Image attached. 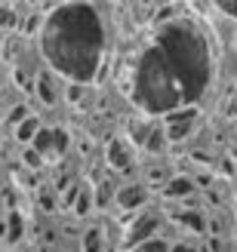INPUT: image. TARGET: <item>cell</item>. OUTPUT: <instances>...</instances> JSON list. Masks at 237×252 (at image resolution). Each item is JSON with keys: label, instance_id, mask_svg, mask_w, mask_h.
Instances as JSON below:
<instances>
[{"label": "cell", "instance_id": "cell-1", "mask_svg": "<svg viewBox=\"0 0 237 252\" xmlns=\"http://www.w3.org/2000/svg\"><path fill=\"white\" fill-rule=\"evenodd\" d=\"M40 53L71 83L96 80L105 56V25L93 3H59L40 28Z\"/></svg>", "mask_w": 237, "mask_h": 252}, {"label": "cell", "instance_id": "cell-2", "mask_svg": "<svg viewBox=\"0 0 237 252\" xmlns=\"http://www.w3.org/2000/svg\"><path fill=\"white\" fill-rule=\"evenodd\" d=\"M154 46L169 62L182 86L185 105H194L206 93L209 77H213V59H209L206 37L188 22H169L160 25V31L154 34Z\"/></svg>", "mask_w": 237, "mask_h": 252}, {"label": "cell", "instance_id": "cell-3", "mask_svg": "<svg viewBox=\"0 0 237 252\" xmlns=\"http://www.w3.org/2000/svg\"><path fill=\"white\" fill-rule=\"evenodd\" d=\"M133 102L139 105L145 114H169L176 108H188L182 98V86L172 74L169 62L164 59V53L151 43L139 56L133 68Z\"/></svg>", "mask_w": 237, "mask_h": 252}, {"label": "cell", "instance_id": "cell-4", "mask_svg": "<svg viewBox=\"0 0 237 252\" xmlns=\"http://www.w3.org/2000/svg\"><path fill=\"white\" fill-rule=\"evenodd\" d=\"M197 120H201V114H197V105H188V108H176L169 111V114H164V135L167 142H185L194 129H197Z\"/></svg>", "mask_w": 237, "mask_h": 252}, {"label": "cell", "instance_id": "cell-5", "mask_svg": "<svg viewBox=\"0 0 237 252\" xmlns=\"http://www.w3.org/2000/svg\"><path fill=\"white\" fill-rule=\"evenodd\" d=\"M160 221H164V219H160V212H142V216H135V219L130 221L127 234H123V240H120V249L127 252V249H133V246L151 240V237L160 231Z\"/></svg>", "mask_w": 237, "mask_h": 252}, {"label": "cell", "instance_id": "cell-6", "mask_svg": "<svg viewBox=\"0 0 237 252\" xmlns=\"http://www.w3.org/2000/svg\"><path fill=\"white\" fill-rule=\"evenodd\" d=\"M31 148L43 157V163L46 160H59L68 151V132L62 129V126H49V129L43 126V129L37 132V138L31 142Z\"/></svg>", "mask_w": 237, "mask_h": 252}, {"label": "cell", "instance_id": "cell-7", "mask_svg": "<svg viewBox=\"0 0 237 252\" xmlns=\"http://www.w3.org/2000/svg\"><path fill=\"white\" fill-rule=\"evenodd\" d=\"M114 203H117L123 212H133V209L145 206V203H148V191H145V185H123V188H117Z\"/></svg>", "mask_w": 237, "mask_h": 252}, {"label": "cell", "instance_id": "cell-8", "mask_svg": "<svg viewBox=\"0 0 237 252\" xmlns=\"http://www.w3.org/2000/svg\"><path fill=\"white\" fill-rule=\"evenodd\" d=\"M108 166L117 169V172H127L133 169V151L123 138H111L108 142Z\"/></svg>", "mask_w": 237, "mask_h": 252}, {"label": "cell", "instance_id": "cell-9", "mask_svg": "<svg viewBox=\"0 0 237 252\" xmlns=\"http://www.w3.org/2000/svg\"><path fill=\"white\" fill-rule=\"evenodd\" d=\"M37 95H40V102L46 105V108H53L56 102H59V95H62V86H59V80H56V74H49V71H40L37 74Z\"/></svg>", "mask_w": 237, "mask_h": 252}, {"label": "cell", "instance_id": "cell-10", "mask_svg": "<svg viewBox=\"0 0 237 252\" xmlns=\"http://www.w3.org/2000/svg\"><path fill=\"white\" fill-rule=\"evenodd\" d=\"M40 129H43L40 117L28 114V117H25V120H22V123H19V126H16V129H12V132H16V138H19L22 145H31L34 138H37V132H40Z\"/></svg>", "mask_w": 237, "mask_h": 252}, {"label": "cell", "instance_id": "cell-11", "mask_svg": "<svg viewBox=\"0 0 237 252\" xmlns=\"http://www.w3.org/2000/svg\"><path fill=\"white\" fill-rule=\"evenodd\" d=\"M191 191H194V182H188V179H169L164 185V194L169 200H185V197H191Z\"/></svg>", "mask_w": 237, "mask_h": 252}, {"label": "cell", "instance_id": "cell-12", "mask_svg": "<svg viewBox=\"0 0 237 252\" xmlns=\"http://www.w3.org/2000/svg\"><path fill=\"white\" fill-rule=\"evenodd\" d=\"M172 219H176V221H182L188 231H197V234H201V231L206 228V219H203L197 209H182V212H172Z\"/></svg>", "mask_w": 237, "mask_h": 252}, {"label": "cell", "instance_id": "cell-13", "mask_svg": "<svg viewBox=\"0 0 237 252\" xmlns=\"http://www.w3.org/2000/svg\"><path fill=\"white\" fill-rule=\"evenodd\" d=\"M80 246H83V252H102L105 249V228H86Z\"/></svg>", "mask_w": 237, "mask_h": 252}, {"label": "cell", "instance_id": "cell-14", "mask_svg": "<svg viewBox=\"0 0 237 252\" xmlns=\"http://www.w3.org/2000/svg\"><path fill=\"white\" fill-rule=\"evenodd\" d=\"M22 234H25V216L12 209V212H9V219H6V243L16 246V243L22 240Z\"/></svg>", "mask_w": 237, "mask_h": 252}, {"label": "cell", "instance_id": "cell-15", "mask_svg": "<svg viewBox=\"0 0 237 252\" xmlns=\"http://www.w3.org/2000/svg\"><path fill=\"white\" fill-rule=\"evenodd\" d=\"M114 194H117L114 182H111V179H99V188H96V194H93V203L102 209V206H108L111 200H114Z\"/></svg>", "mask_w": 237, "mask_h": 252}, {"label": "cell", "instance_id": "cell-16", "mask_svg": "<svg viewBox=\"0 0 237 252\" xmlns=\"http://www.w3.org/2000/svg\"><path fill=\"white\" fill-rule=\"evenodd\" d=\"M43 12H28V16H22L19 19V28H22V34H37L43 28Z\"/></svg>", "mask_w": 237, "mask_h": 252}, {"label": "cell", "instance_id": "cell-17", "mask_svg": "<svg viewBox=\"0 0 237 252\" xmlns=\"http://www.w3.org/2000/svg\"><path fill=\"white\" fill-rule=\"evenodd\" d=\"M151 129H154V123H142V120H133V123H130V135H133V142L139 145V148H145Z\"/></svg>", "mask_w": 237, "mask_h": 252}, {"label": "cell", "instance_id": "cell-18", "mask_svg": "<svg viewBox=\"0 0 237 252\" xmlns=\"http://www.w3.org/2000/svg\"><path fill=\"white\" fill-rule=\"evenodd\" d=\"M19 28V16H16V9H12L9 3L0 6V31H16Z\"/></svg>", "mask_w": 237, "mask_h": 252}, {"label": "cell", "instance_id": "cell-19", "mask_svg": "<svg viewBox=\"0 0 237 252\" xmlns=\"http://www.w3.org/2000/svg\"><path fill=\"white\" fill-rule=\"evenodd\" d=\"M127 252H169V243L167 240H160V237H151V240H145L139 246H133Z\"/></svg>", "mask_w": 237, "mask_h": 252}, {"label": "cell", "instance_id": "cell-20", "mask_svg": "<svg viewBox=\"0 0 237 252\" xmlns=\"http://www.w3.org/2000/svg\"><path fill=\"white\" fill-rule=\"evenodd\" d=\"M96 203H93V191H90V188H86L83 185V191H80V197H77V203H74V216H86V212H90Z\"/></svg>", "mask_w": 237, "mask_h": 252}, {"label": "cell", "instance_id": "cell-21", "mask_svg": "<svg viewBox=\"0 0 237 252\" xmlns=\"http://www.w3.org/2000/svg\"><path fill=\"white\" fill-rule=\"evenodd\" d=\"M130 9H133V16H135V22H139V25L151 22V16H154V3H133Z\"/></svg>", "mask_w": 237, "mask_h": 252}, {"label": "cell", "instance_id": "cell-22", "mask_svg": "<svg viewBox=\"0 0 237 252\" xmlns=\"http://www.w3.org/2000/svg\"><path fill=\"white\" fill-rule=\"evenodd\" d=\"M40 209H46V212L59 209V197H56L53 188H40Z\"/></svg>", "mask_w": 237, "mask_h": 252}, {"label": "cell", "instance_id": "cell-23", "mask_svg": "<svg viewBox=\"0 0 237 252\" xmlns=\"http://www.w3.org/2000/svg\"><path fill=\"white\" fill-rule=\"evenodd\" d=\"M65 102L68 105H80L83 102V83H68L65 86Z\"/></svg>", "mask_w": 237, "mask_h": 252}, {"label": "cell", "instance_id": "cell-24", "mask_svg": "<svg viewBox=\"0 0 237 252\" xmlns=\"http://www.w3.org/2000/svg\"><path fill=\"white\" fill-rule=\"evenodd\" d=\"M28 114H31V111H28V105H16V108L9 111V117H6V123L12 126V129H16V126H19V123H22L25 117H28Z\"/></svg>", "mask_w": 237, "mask_h": 252}, {"label": "cell", "instance_id": "cell-25", "mask_svg": "<svg viewBox=\"0 0 237 252\" xmlns=\"http://www.w3.org/2000/svg\"><path fill=\"white\" fill-rule=\"evenodd\" d=\"M12 83H16L19 90H25V93H31V90H34V83L28 80V74H25L22 68H12Z\"/></svg>", "mask_w": 237, "mask_h": 252}, {"label": "cell", "instance_id": "cell-26", "mask_svg": "<svg viewBox=\"0 0 237 252\" xmlns=\"http://www.w3.org/2000/svg\"><path fill=\"white\" fill-rule=\"evenodd\" d=\"M80 191H83V185H71L68 191H65V197H62V206H68V209H74V203H77V197H80Z\"/></svg>", "mask_w": 237, "mask_h": 252}, {"label": "cell", "instance_id": "cell-27", "mask_svg": "<svg viewBox=\"0 0 237 252\" xmlns=\"http://www.w3.org/2000/svg\"><path fill=\"white\" fill-rule=\"evenodd\" d=\"M22 160H25V163H28V166H31V169H40V166H43V157H40V154H37V151H34L31 145H28V148H25V154H22Z\"/></svg>", "mask_w": 237, "mask_h": 252}, {"label": "cell", "instance_id": "cell-28", "mask_svg": "<svg viewBox=\"0 0 237 252\" xmlns=\"http://www.w3.org/2000/svg\"><path fill=\"white\" fill-rule=\"evenodd\" d=\"M148 182H154V185H160V182H169V175L164 172V169H160V166H151V169H148Z\"/></svg>", "mask_w": 237, "mask_h": 252}, {"label": "cell", "instance_id": "cell-29", "mask_svg": "<svg viewBox=\"0 0 237 252\" xmlns=\"http://www.w3.org/2000/svg\"><path fill=\"white\" fill-rule=\"evenodd\" d=\"M222 12H225V16H231V19H237V0H219L216 3Z\"/></svg>", "mask_w": 237, "mask_h": 252}, {"label": "cell", "instance_id": "cell-30", "mask_svg": "<svg viewBox=\"0 0 237 252\" xmlns=\"http://www.w3.org/2000/svg\"><path fill=\"white\" fill-rule=\"evenodd\" d=\"M206 200H209V203H213V206H222V197H219L216 191H206Z\"/></svg>", "mask_w": 237, "mask_h": 252}, {"label": "cell", "instance_id": "cell-31", "mask_svg": "<svg viewBox=\"0 0 237 252\" xmlns=\"http://www.w3.org/2000/svg\"><path fill=\"white\" fill-rule=\"evenodd\" d=\"M225 114H228V117H237V98H234V102L228 105V111H225Z\"/></svg>", "mask_w": 237, "mask_h": 252}, {"label": "cell", "instance_id": "cell-32", "mask_svg": "<svg viewBox=\"0 0 237 252\" xmlns=\"http://www.w3.org/2000/svg\"><path fill=\"white\" fill-rule=\"evenodd\" d=\"M197 182H201L203 188H209V175H206V172H201V175H197Z\"/></svg>", "mask_w": 237, "mask_h": 252}, {"label": "cell", "instance_id": "cell-33", "mask_svg": "<svg viewBox=\"0 0 237 252\" xmlns=\"http://www.w3.org/2000/svg\"><path fill=\"white\" fill-rule=\"evenodd\" d=\"M169 252H197V249H191V246H172Z\"/></svg>", "mask_w": 237, "mask_h": 252}, {"label": "cell", "instance_id": "cell-34", "mask_svg": "<svg viewBox=\"0 0 237 252\" xmlns=\"http://www.w3.org/2000/svg\"><path fill=\"white\" fill-rule=\"evenodd\" d=\"M0 237H6V221L0 219Z\"/></svg>", "mask_w": 237, "mask_h": 252}, {"label": "cell", "instance_id": "cell-35", "mask_svg": "<svg viewBox=\"0 0 237 252\" xmlns=\"http://www.w3.org/2000/svg\"><path fill=\"white\" fill-rule=\"evenodd\" d=\"M0 120H3V117H0Z\"/></svg>", "mask_w": 237, "mask_h": 252}]
</instances>
